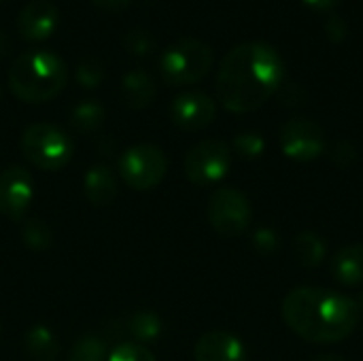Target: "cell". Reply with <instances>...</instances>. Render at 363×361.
Wrapping results in <instances>:
<instances>
[{"label": "cell", "mask_w": 363, "mask_h": 361, "mask_svg": "<svg viewBox=\"0 0 363 361\" xmlns=\"http://www.w3.org/2000/svg\"><path fill=\"white\" fill-rule=\"evenodd\" d=\"M283 74V60L270 43H240L223 57L217 70L215 91L223 109L251 113L281 91Z\"/></svg>", "instance_id": "6da1fadb"}, {"label": "cell", "mask_w": 363, "mask_h": 361, "mask_svg": "<svg viewBox=\"0 0 363 361\" xmlns=\"http://www.w3.org/2000/svg\"><path fill=\"white\" fill-rule=\"evenodd\" d=\"M21 153L40 170H60L72 157V143L53 123H32L21 134Z\"/></svg>", "instance_id": "5b68a950"}, {"label": "cell", "mask_w": 363, "mask_h": 361, "mask_svg": "<svg viewBox=\"0 0 363 361\" xmlns=\"http://www.w3.org/2000/svg\"><path fill=\"white\" fill-rule=\"evenodd\" d=\"M357 304H359V311H362V315H363V296L357 300Z\"/></svg>", "instance_id": "836d02e7"}, {"label": "cell", "mask_w": 363, "mask_h": 361, "mask_svg": "<svg viewBox=\"0 0 363 361\" xmlns=\"http://www.w3.org/2000/svg\"><path fill=\"white\" fill-rule=\"evenodd\" d=\"M0 332H2V328H0Z\"/></svg>", "instance_id": "d590c367"}, {"label": "cell", "mask_w": 363, "mask_h": 361, "mask_svg": "<svg viewBox=\"0 0 363 361\" xmlns=\"http://www.w3.org/2000/svg\"><path fill=\"white\" fill-rule=\"evenodd\" d=\"M168 170L166 153L149 143L134 145L125 149L119 157V177L123 183L136 191L153 189Z\"/></svg>", "instance_id": "52a82bcc"}, {"label": "cell", "mask_w": 363, "mask_h": 361, "mask_svg": "<svg viewBox=\"0 0 363 361\" xmlns=\"http://www.w3.org/2000/svg\"><path fill=\"white\" fill-rule=\"evenodd\" d=\"M26 351L34 361H55L60 357V343L45 326H34L26 334Z\"/></svg>", "instance_id": "e0dca14e"}, {"label": "cell", "mask_w": 363, "mask_h": 361, "mask_svg": "<svg viewBox=\"0 0 363 361\" xmlns=\"http://www.w3.org/2000/svg\"><path fill=\"white\" fill-rule=\"evenodd\" d=\"M340 2L342 0H304V4L315 11H334Z\"/></svg>", "instance_id": "4dcf8cb0"}, {"label": "cell", "mask_w": 363, "mask_h": 361, "mask_svg": "<svg viewBox=\"0 0 363 361\" xmlns=\"http://www.w3.org/2000/svg\"><path fill=\"white\" fill-rule=\"evenodd\" d=\"M196 361H247V349L230 332H208L194 347Z\"/></svg>", "instance_id": "4fadbf2b"}, {"label": "cell", "mask_w": 363, "mask_h": 361, "mask_svg": "<svg viewBox=\"0 0 363 361\" xmlns=\"http://www.w3.org/2000/svg\"><path fill=\"white\" fill-rule=\"evenodd\" d=\"M70 123L79 132H96L104 123V106L96 100H83L72 109Z\"/></svg>", "instance_id": "d6986e66"}, {"label": "cell", "mask_w": 363, "mask_h": 361, "mask_svg": "<svg viewBox=\"0 0 363 361\" xmlns=\"http://www.w3.org/2000/svg\"><path fill=\"white\" fill-rule=\"evenodd\" d=\"M106 361H157L153 353L138 343H121L119 347L113 349Z\"/></svg>", "instance_id": "484cf974"}, {"label": "cell", "mask_w": 363, "mask_h": 361, "mask_svg": "<svg viewBox=\"0 0 363 361\" xmlns=\"http://www.w3.org/2000/svg\"><path fill=\"white\" fill-rule=\"evenodd\" d=\"M128 330L130 334L138 340V345H149L160 338L162 334V321L155 313L140 311L128 319Z\"/></svg>", "instance_id": "ffe728a7"}, {"label": "cell", "mask_w": 363, "mask_h": 361, "mask_svg": "<svg viewBox=\"0 0 363 361\" xmlns=\"http://www.w3.org/2000/svg\"><path fill=\"white\" fill-rule=\"evenodd\" d=\"M57 21H60V13L51 0H32L19 11L15 26L21 38L40 43L55 32Z\"/></svg>", "instance_id": "7c38bea8"}, {"label": "cell", "mask_w": 363, "mask_h": 361, "mask_svg": "<svg viewBox=\"0 0 363 361\" xmlns=\"http://www.w3.org/2000/svg\"><path fill=\"white\" fill-rule=\"evenodd\" d=\"M291 332L306 343L336 345L349 338L362 319L357 300L323 287H296L281 306Z\"/></svg>", "instance_id": "7a4b0ae2"}, {"label": "cell", "mask_w": 363, "mask_h": 361, "mask_svg": "<svg viewBox=\"0 0 363 361\" xmlns=\"http://www.w3.org/2000/svg\"><path fill=\"white\" fill-rule=\"evenodd\" d=\"M9 53V38H6V34L0 30V57H4Z\"/></svg>", "instance_id": "1f68e13d"}, {"label": "cell", "mask_w": 363, "mask_h": 361, "mask_svg": "<svg viewBox=\"0 0 363 361\" xmlns=\"http://www.w3.org/2000/svg\"><path fill=\"white\" fill-rule=\"evenodd\" d=\"M213 60H215V53L208 43L185 36V38L174 40L164 51L160 60V70L168 85L183 87V85L202 81L208 74Z\"/></svg>", "instance_id": "277c9868"}, {"label": "cell", "mask_w": 363, "mask_h": 361, "mask_svg": "<svg viewBox=\"0 0 363 361\" xmlns=\"http://www.w3.org/2000/svg\"><path fill=\"white\" fill-rule=\"evenodd\" d=\"M332 277L345 287L363 285V245L342 247L332 257Z\"/></svg>", "instance_id": "9a60e30c"}, {"label": "cell", "mask_w": 363, "mask_h": 361, "mask_svg": "<svg viewBox=\"0 0 363 361\" xmlns=\"http://www.w3.org/2000/svg\"><path fill=\"white\" fill-rule=\"evenodd\" d=\"M123 47L132 55H149L155 49V36L145 28H132L123 34Z\"/></svg>", "instance_id": "cb8c5ba5"}, {"label": "cell", "mask_w": 363, "mask_h": 361, "mask_svg": "<svg viewBox=\"0 0 363 361\" xmlns=\"http://www.w3.org/2000/svg\"><path fill=\"white\" fill-rule=\"evenodd\" d=\"M334 160H336L340 166L351 164V162L355 160V149H353V145H349V143H338V145H336V151H334Z\"/></svg>", "instance_id": "f1b7e54d"}, {"label": "cell", "mask_w": 363, "mask_h": 361, "mask_svg": "<svg viewBox=\"0 0 363 361\" xmlns=\"http://www.w3.org/2000/svg\"><path fill=\"white\" fill-rule=\"evenodd\" d=\"M185 177L200 187L219 183L232 166V149L228 143L206 138L194 145L185 155Z\"/></svg>", "instance_id": "ba28073f"}, {"label": "cell", "mask_w": 363, "mask_h": 361, "mask_svg": "<svg viewBox=\"0 0 363 361\" xmlns=\"http://www.w3.org/2000/svg\"><path fill=\"white\" fill-rule=\"evenodd\" d=\"M34 198V181L21 166H9L0 172V213L19 221Z\"/></svg>", "instance_id": "30bf717a"}, {"label": "cell", "mask_w": 363, "mask_h": 361, "mask_svg": "<svg viewBox=\"0 0 363 361\" xmlns=\"http://www.w3.org/2000/svg\"><path fill=\"white\" fill-rule=\"evenodd\" d=\"M68 81V68L64 60L47 49H34L21 53L9 68L11 91L30 104H40L55 98Z\"/></svg>", "instance_id": "3957f363"}, {"label": "cell", "mask_w": 363, "mask_h": 361, "mask_svg": "<svg viewBox=\"0 0 363 361\" xmlns=\"http://www.w3.org/2000/svg\"><path fill=\"white\" fill-rule=\"evenodd\" d=\"M253 247L259 251V253H272L277 247H279V236L270 230V228H259L255 234H253Z\"/></svg>", "instance_id": "4316f807"}, {"label": "cell", "mask_w": 363, "mask_h": 361, "mask_svg": "<svg viewBox=\"0 0 363 361\" xmlns=\"http://www.w3.org/2000/svg\"><path fill=\"white\" fill-rule=\"evenodd\" d=\"M121 98L134 111L147 109L155 100V83L151 74L143 68L125 72V77L121 79Z\"/></svg>", "instance_id": "2e32d148"}, {"label": "cell", "mask_w": 363, "mask_h": 361, "mask_svg": "<svg viewBox=\"0 0 363 361\" xmlns=\"http://www.w3.org/2000/svg\"><path fill=\"white\" fill-rule=\"evenodd\" d=\"M266 149V143L259 134L255 132H242V134H236L234 136V151L245 157V160H255L264 153Z\"/></svg>", "instance_id": "d4e9b609"}, {"label": "cell", "mask_w": 363, "mask_h": 361, "mask_svg": "<svg viewBox=\"0 0 363 361\" xmlns=\"http://www.w3.org/2000/svg\"><path fill=\"white\" fill-rule=\"evenodd\" d=\"M279 145L289 160L313 162L325 151V132L317 121L298 117L289 119L279 134Z\"/></svg>", "instance_id": "9c48e42d"}, {"label": "cell", "mask_w": 363, "mask_h": 361, "mask_svg": "<svg viewBox=\"0 0 363 361\" xmlns=\"http://www.w3.org/2000/svg\"><path fill=\"white\" fill-rule=\"evenodd\" d=\"M21 240L28 249L43 251L53 245V232L43 219H28L21 226Z\"/></svg>", "instance_id": "44dd1931"}, {"label": "cell", "mask_w": 363, "mask_h": 361, "mask_svg": "<svg viewBox=\"0 0 363 361\" xmlns=\"http://www.w3.org/2000/svg\"><path fill=\"white\" fill-rule=\"evenodd\" d=\"M325 34L332 43H342L349 36V23L340 15H332L325 23Z\"/></svg>", "instance_id": "83f0119b"}, {"label": "cell", "mask_w": 363, "mask_h": 361, "mask_svg": "<svg viewBox=\"0 0 363 361\" xmlns=\"http://www.w3.org/2000/svg\"><path fill=\"white\" fill-rule=\"evenodd\" d=\"M77 83L85 89H96L104 81V66L96 57H83L74 70Z\"/></svg>", "instance_id": "603a6c76"}, {"label": "cell", "mask_w": 363, "mask_h": 361, "mask_svg": "<svg viewBox=\"0 0 363 361\" xmlns=\"http://www.w3.org/2000/svg\"><path fill=\"white\" fill-rule=\"evenodd\" d=\"M0 102H2V89H0Z\"/></svg>", "instance_id": "e575fe53"}, {"label": "cell", "mask_w": 363, "mask_h": 361, "mask_svg": "<svg viewBox=\"0 0 363 361\" xmlns=\"http://www.w3.org/2000/svg\"><path fill=\"white\" fill-rule=\"evenodd\" d=\"M206 217L221 238H238L251 226L253 211L249 198L236 187H219L208 198Z\"/></svg>", "instance_id": "8992f818"}, {"label": "cell", "mask_w": 363, "mask_h": 361, "mask_svg": "<svg viewBox=\"0 0 363 361\" xmlns=\"http://www.w3.org/2000/svg\"><path fill=\"white\" fill-rule=\"evenodd\" d=\"M170 117L177 128L185 132H200L215 121L217 104L204 91H185L172 100Z\"/></svg>", "instance_id": "8fae6325"}, {"label": "cell", "mask_w": 363, "mask_h": 361, "mask_svg": "<svg viewBox=\"0 0 363 361\" xmlns=\"http://www.w3.org/2000/svg\"><path fill=\"white\" fill-rule=\"evenodd\" d=\"M294 251H296V257L302 266L306 268H315L319 266L325 255H328V247L323 243V238L315 232H302L296 236V243H294Z\"/></svg>", "instance_id": "ac0fdd59"}, {"label": "cell", "mask_w": 363, "mask_h": 361, "mask_svg": "<svg viewBox=\"0 0 363 361\" xmlns=\"http://www.w3.org/2000/svg\"><path fill=\"white\" fill-rule=\"evenodd\" d=\"M315 361H347V360H342L340 355H321V357H317Z\"/></svg>", "instance_id": "d6a6232c"}, {"label": "cell", "mask_w": 363, "mask_h": 361, "mask_svg": "<svg viewBox=\"0 0 363 361\" xmlns=\"http://www.w3.org/2000/svg\"><path fill=\"white\" fill-rule=\"evenodd\" d=\"M98 9L102 11H108V13H119L123 11L125 6H130L132 0H91Z\"/></svg>", "instance_id": "f546056e"}, {"label": "cell", "mask_w": 363, "mask_h": 361, "mask_svg": "<svg viewBox=\"0 0 363 361\" xmlns=\"http://www.w3.org/2000/svg\"><path fill=\"white\" fill-rule=\"evenodd\" d=\"M104 343L100 338L83 336L72 345L68 361H104Z\"/></svg>", "instance_id": "7402d4cb"}, {"label": "cell", "mask_w": 363, "mask_h": 361, "mask_svg": "<svg viewBox=\"0 0 363 361\" xmlns=\"http://www.w3.org/2000/svg\"><path fill=\"white\" fill-rule=\"evenodd\" d=\"M83 194L96 209L108 206L117 198V177L106 164H96L83 179Z\"/></svg>", "instance_id": "5bb4252c"}]
</instances>
